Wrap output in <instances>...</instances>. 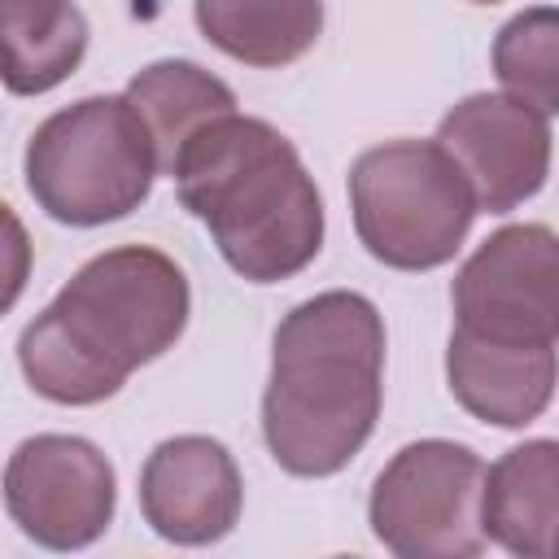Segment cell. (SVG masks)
<instances>
[{
  "label": "cell",
  "mask_w": 559,
  "mask_h": 559,
  "mask_svg": "<svg viewBox=\"0 0 559 559\" xmlns=\"http://www.w3.org/2000/svg\"><path fill=\"white\" fill-rule=\"evenodd\" d=\"M188 310L175 258L153 245L105 249L22 328V376L57 406H96L183 336Z\"/></svg>",
  "instance_id": "6da1fadb"
},
{
  "label": "cell",
  "mask_w": 559,
  "mask_h": 559,
  "mask_svg": "<svg viewBox=\"0 0 559 559\" xmlns=\"http://www.w3.org/2000/svg\"><path fill=\"white\" fill-rule=\"evenodd\" d=\"M384 402V319L349 288L293 306L271 341L262 437L293 476H336L376 432Z\"/></svg>",
  "instance_id": "7a4b0ae2"
},
{
  "label": "cell",
  "mask_w": 559,
  "mask_h": 559,
  "mask_svg": "<svg viewBox=\"0 0 559 559\" xmlns=\"http://www.w3.org/2000/svg\"><path fill=\"white\" fill-rule=\"evenodd\" d=\"M179 205L201 218L223 262L249 284H280L323 249V197L288 135L266 118L223 114L179 153Z\"/></svg>",
  "instance_id": "3957f363"
},
{
  "label": "cell",
  "mask_w": 559,
  "mask_h": 559,
  "mask_svg": "<svg viewBox=\"0 0 559 559\" xmlns=\"http://www.w3.org/2000/svg\"><path fill=\"white\" fill-rule=\"evenodd\" d=\"M157 144L122 96H83L48 114L26 144V192L66 227H100L140 210L153 192Z\"/></svg>",
  "instance_id": "277c9868"
},
{
  "label": "cell",
  "mask_w": 559,
  "mask_h": 559,
  "mask_svg": "<svg viewBox=\"0 0 559 559\" xmlns=\"http://www.w3.org/2000/svg\"><path fill=\"white\" fill-rule=\"evenodd\" d=\"M349 210L362 249L393 271L445 266L480 214L463 166L437 140H389L358 153Z\"/></svg>",
  "instance_id": "5b68a950"
},
{
  "label": "cell",
  "mask_w": 559,
  "mask_h": 559,
  "mask_svg": "<svg viewBox=\"0 0 559 559\" xmlns=\"http://www.w3.org/2000/svg\"><path fill=\"white\" fill-rule=\"evenodd\" d=\"M485 463L472 445L428 437L402 445L371 485L367 524L402 559H472L485 550L480 524Z\"/></svg>",
  "instance_id": "8992f818"
},
{
  "label": "cell",
  "mask_w": 559,
  "mask_h": 559,
  "mask_svg": "<svg viewBox=\"0 0 559 559\" xmlns=\"http://www.w3.org/2000/svg\"><path fill=\"white\" fill-rule=\"evenodd\" d=\"M463 332L502 345L559 341V236L546 223H511L476 245L450 288Z\"/></svg>",
  "instance_id": "52a82bcc"
},
{
  "label": "cell",
  "mask_w": 559,
  "mask_h": 559,
  "mask_svg": "<svg viewBox=\"0 0 559 559\" xmlns=\"http://www.w3.org/2000/svg\"><path fill=\"white\" fill-rule=\"evenodd\" d=\"M4 507L35 546L83 550L114 524V463L87 437H26L4 467Z\"/></svg>",
  "instance_id": "ba28073f"
},
{
  "label": "cell",
  "mask_w": 559,
  "mask_h": 559,
  "mask_svg": "<svg viewBox=\"0 0 559 559\" xmlns=\"http://www.w3.org/2000/svg\"><path fill=\"white\" fill-rule=\"evenodd\" d=\"M437 144L463 166L476 205L489 214L524 205L550 175V122L511 92H476L459 100L441 118Z\"/></svg>",
  "instance_id": "9c48e42d"
},
{
  "label": "cell",
  "mask_w": 559,
  "mask_h": 559,
  "mask_svg": "<svg viewBox=\"0 0 559 559\" xmlns=\"http://www.w3.org/2000/svg\"><path fill=\"white\" fill-rule=\"evenodd\" d=\"M245 507V480L231 450L214 437L188 432L162 441L140 472V515L175 546L223 542Z\"/></svg>",
  "instance_id": "30bf717a"
},
{
  "label": "cell",
  "mask_w": 559,
  "mask_h": 559,
  "mask_svg": "<svg viewBox=\"0 0 559 559\" xmlns=\"http://www.w3.org/2000/svg\"><path fill=\"white\" fill-rule=\"evenodd\" d=\"M445 380L472 419L493 428H524L555 397L559 354L555 345H502L454 328L445 345Z\"/></svg>",
  "instance_id": "8fae6325"
},
{
  "label": "cell",
  "mask_w": 559,
  "mask_h": 559,
  "mask_svg": "<svg viewBox=\"0 0 559 559\" xmlns=\"http://www.w3.org/2000/svg\"><path fill=\"white\" fill-rule=\"evenodd\" d=\"M480 524L520 559H559V441L533 437L485 467Z\"/></svg>",
  "instance_id": "7c38bea8"
},
{
  "label": "cell",
  "mask_w": 559,
  "mask_h": 559,
  "mask_svg": "<svg viewBox=\"0 0 559 559\" xmlns=\"http://www.w3.org/2000/svg\"><path fill=\"white\" fill-rule=\"evenodd\" d=\"M192 13L218 52L258 70L306 57L323 31V0H197Z\"/></svg>",
  "instance_id": "4fadbf2b"
},
{
  "label": "cell",
  "mask_w": 559,
  "mask_h": 559,
  "mask_svg": "<svg viewBox=\"0 0 559 559\" xmlns=\"http://www.w3.org/2000/svg\"><path fill=\"white\" fill-rule=\"evenodd\" d=\"M4 87L39 96L66 83L87 52V17L74 0H0Z\"/></svg>",
  "instance_id": "5bb4252c"
},
{
  "label": "cell",
  "mask_w": 559,
  "mask_h": 559,
  "mask_svg": "<svg viewBox=\"0 0 559 559\" xmlns=\"http://www.w3.org/2000/svg\"><path fill=\"white\" fill-rule=\"evenodd\" d=\"M127 100L140 109V118L148 122L153 131V144H157V166L162 175L175 170L183 144L214 118L231 114L236 109V92L201 70L197 61H153L144 66L131 83H127Z\"/></svg>",
  "instance_id": "9a60e30c"
},
{
  "label": "cell",
  "mask_w": 559,
  "mask_h": 559,
  "mask_svg": "<svg viewBox=\"0 0 559 559\" xmlns=\"http://www.w3.org/2000/svg\"><path fill=\"white\" fill-rule=\"evenodd\" d=\"M493 74L546 118L559 114V9L537 4L515 13L493 39Z\"/></svg>",
  "instance_id": "2e32d148"
},
{
  "label": "cell",
  "mask_w": 559,
  "mask_h": 559,
  "mask_svg": "<svg viewBox=\"0 0 559 559\" xmlns=\"http://www.w3.org/2000/svg\"><path fill=\"white\" fill-rule=\"evenodd\" d=\"M472 4H498V0H472Z\"/></svg>",
  "instance_id": "e0dca14e"
}]
</instances>
